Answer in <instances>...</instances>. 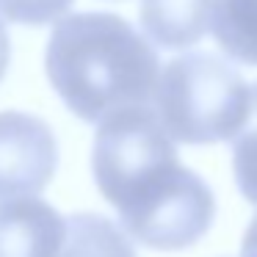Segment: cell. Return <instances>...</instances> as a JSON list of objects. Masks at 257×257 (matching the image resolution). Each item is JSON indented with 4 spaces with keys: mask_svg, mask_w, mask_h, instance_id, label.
I'll return each instance as SVG.
<instances>
[{
    "mask_svg": "<svg viewBox=\"0 0 257 257\" xmlns=\"http://www.w3.org/2000/svg\"><path fill=\"white\" fill-rule=\"evenodd\" d=\"M45 69L78 119L100 124L127 108L152 105L161 64L152 45L116 14H72L56 23Z\"/></svg>",
    "mask_w": 257,
    "mask_h": 257,
    "instance_id": "7a4b0ae2",
    "label": "cell"
},
{
    "mask_svg": "<svg viewBox=\"0 0 257 257\" xmlns=\"http://www.w3.org/2000/svg\"><path fill=\"white\" fill-rule=\"evenodd\" d=\"M67 218L45 199L12 196L0 202V257H58Z\"/></svg>",
    "mask_w": 257,
    "mask_h": 257,
    "instance_id": "5b68a950",
    "label": "cell"
},
{
    "mask_svg": "<svg viewBox=\"0 0 257 257\" xmlns=\"http://www.w3.org/2000/svg\"><path fill=\"white\" fill-rule=\"evenodd\" d=\"M58 257H136L127 235L97 213H75L67 218V240Z\"/></svg>",
    "mask_w": 257,
    "mask_h": 257,
    "instance_id": "ba28073f",
    "label": "cell"
},
{
    "mask_svg": "<svg viewBox=\"0 0 257 257\" xmlns=\"http://www.w3.org/2000/svg\"><path fill=\"white\" fill-rule=\"evenodd\" d=\"M232 172L240 194L257 205V83L251 86L246 122L232 139Z\"/></svg>",
    "mask_w": 257,
    "mask_h": 257,
    "instance_id": "9c48e42d",
    "label": "cell"
},
{
    "mask_svg": "<svg viewBox=\"0 0 257 257\" xmlns=\"http://www.w3.org/2000/svg\"><path fill=\"white\" fill-rule=\"evenodd\" d=\"M174 144L155 108L144 105L102 119L91 150L100 194L147 249H188L216 216L210 185L177 161Z\"/></svg>",
    "mask_w": 257,
    "mask_h": 257,
    "instance_id": "6da1fadb",
    "label": "cell"
},
{
    "mask_svg": "<svg viewBox=\"0 0 257 257\" xmlns=\"http://www.w3.org/2000/svg\"><path fill=\"white\" fill-rule=\"evenodd\" d=\"M72 0H0V14L20 25H47L69 12Z\"/></svg>",
    "mask_w": 257,
    "mask_h": 257,
    "instance_id": "30bf717a",
    "label": "cell"
},
{
    "mask_svg": "<svg viewBox=\"0 0 257 257\" xmlns=\"http://www.w3.org/2000/svg\"><path fill=\"white\" fill-rule=\"evenodd\" d=\"M251 86L213 53H183L161 69L155 113L180 144L232 141L249 113Z\"/></svg>",
    "mask_w": 257,
    "mask_h": 257,
    "instance_id": "3957f363",
    "label": "cell"
},
{
    "mask_svg": "<svg viewBox=\"0 0 257 257\" xmlns=\"http://www.w3.org/2000/svg\"><path fill=\"white\" fill-rule=\"evenodd\" d=\"M9 58H12V42H9L6 25L0 23V80L6 78V69H9Z\"/></svg>",
    "mask_w": 257,
    "mask_h": 257,
    "instance_id": "7c38bea8",
    "label": "cell"
},
{
    "mask_svg": "<svg viewBox=\"0 0 257 257\" xmlns=\"http://www.w3.org/2000/svg\"><path fill=\"white\" fill-rule=\"evenodd\" d=\"M240 257H257V216L251 218V224L246 227L243 246H240Z\"/></svg>",
    "mask_w": 257,
    "mask_h": 257,
    "instance_id": "8fae6325",
    "label": "cell"
},
{
    "mask_svg": "<svg viewBox=\"0 0 257 257\" xmlns=\"http://www.w3.org/2000/svg\"><path fill=\"white\" fill-rule=\"evenodd\" d=\"M210 31L229 58L257 67V0H216Z\"/></svg>",
    "mask_w": 257,
    "mask_h": 257,
    "instance_id": "52a82bcc",
    "label": "cell"
},
{
    "mask_svg": "<svg viewBox=\"0 0 257 257\" xmlns=\"http://www.w3.org/2000/svg\"><path fill=\"white\" fill-rule=\"evenodd\" d=\"M58 166V144L47 122L23 111L0 113V199L47 188Z\"/></svg>",
    "mask_w": 257,
    "mask_h": 257,
    "instance_id": "277c9868",
    "label": "cell"
},
{
    "mask_svg": "<svg viewBox=\"0 0 257 257\" xmlns=\"http://www.w3.org/2000/svg\"><path fill=\"white\" fill-rule=\"evenodd\" d=\"M216 0H141V28L163 50H185L207 34Z\"/></svg>",
    "mask_w": 257,
    "mask_h": 257,
    "instance_id": "8992f818",
    "label": "cell"
}]
</instances>
